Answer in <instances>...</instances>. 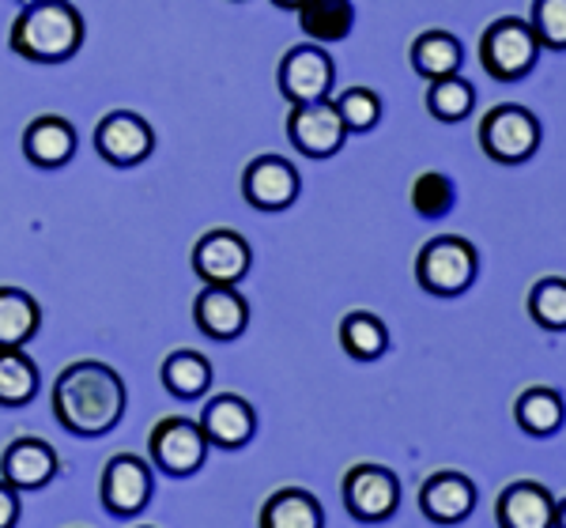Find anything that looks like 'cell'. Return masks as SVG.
<instances>
[{"mask_svg": "<svg viewBox=\"0 0 566 528\" xmlns=\"http://www.w3.org/2000/svg\"><path fill=\"white\" fill-rule=\"evenodd\" d=\"M125 381L98 359H80L53 386V415L80 439H103L125 415Z\"/></svg>", "mask_w": 566, "mask_h": 528, "instance_id": "1", "label": "cell"}, {"mask_svg": "<svg viewBox=\"0 0 566 528\" xmlns=\"http://www.w3.org/2000/svg\"><path fill=\"white\" fill-rule=\"evenodd\" d=\"M8 45L31 65H61L84 45V15L69 0H27L8 31Z\"/></svg>", "mask_w": 566, "mask_h": 528, "instance_id": "2", "label": "cell"}, {"mask_svg": "<svg viewBox=\"0 0 566 528\" xmlns=\"http://www.w3.org/2000/svg\"><path fill=\"white\" fill-rule=\"evenodd\" d=\"M476 272H480V253L461 234L431 239L416 257V284L434 298L464 295V291L476 284Z\"/></svg>", "mask_w": 566, "mask_h": 528, "instance_id": "3", "label": "cell"}, {"mask_svg": "<svg viewBox=\"0 0 566 528\" xmlns=\"http://www.w3.org/2000/svg\"><path fill=\"white\" fill-rule=\"evenodd\" d=\"M541 57V42H536L533 27L517 15H502L483 31L480 39V65L499 84H514V80L528 76Z\"/></svg>", "mask_w": 566, "mask_h": 528, "instance_id": "4", "label": "cell"}, {"mask_svg": "<svg viewBox=\"0 0 566 528\" xmlns=\"http://www.w3.org/2000/svg\"><path fill=\"white\" fill-rule=\"evenodd\" d=\"M544 140V129L536 122L533 110L514 103H502L495 110L483 114L480 122V148L488 159L502 162V167H517V162H528L536 155Z\"/></svg>", "mask_w": 566, "mask_h": 528, "instance_id": "5", "label": "cell"}, {"mask_svg": "<svg viewBox=\"0 0 566 528\" xmlns=\"http://www.w3.org/2000/svg\"><path fill=\"white\" fill-rule=\"evenodd\" d=\"M208 439L200 431V423L186 415H167L155 423L151 439H148V457H151V468L167 472L175 479H186V476H197L208 461Z\"/></svg>", "mask_w": 566, "mask_h": 528, "instance_id": "6", "label": "cell"}, {"mask_svg": "<svg viewBox=\"0 0 566 528\" xmlns=\"http://www.w3.org/2000/svg\"><path fill=\"white\" fill-rule=\"evenodd\" d=\"M98 498L109 517H140L155 498V472L151 461L133 453H114L98 479Z\"/></svg>", "mask_w": 566, "mask_h": 528, "instance_id": "7", "label": "cell"}, {"mask_svg": "<svg viewBox=\"0 0 566 528\" xmlns=\"http://www.w3.org/2000/svg\"><path fill=\"white\" fill-rule=\"evenodd\" d=\"M276 80H280V95L287 98L291 106L322 103V98H333L336 65L325 53V45L303 42V45H295V50L283 53Z\"/></svg>", "mask_w": 566, "mask_h": 528, "instance_id": "8", "label": "cell"}, {"mask_svg": "<svg viewBox=\"0 0 566 528\" xmlns=\"http://www.w3.org/2000/svg\"><path fill=\"white\" fill-rule=\"evenodd\" d=\"M340 490L348 514L363 525L389 521L400 506V479L389 468H381V464H352L344 472Z\"/></svg>", "mask_w": 566, "mask_h": 528, "instance_id": "9", "label": "cell"}, {"mask_svg": "<svg viewBox=\"0 0 566 528\" xmlns=\"http://www.w3.org/2000/svg\"><path fill=\"white\" fill-rule=\"evenodd\" d=\"M253 250L231 226H219V231L200 234L193 245V272L205 279V287H239L250 276Z\"/></svg>", "mask_w": 566, "mask_h": 528, "instance_id": "10", "label": "cell"}, {"mask_svg": "<svg viewBox=\"0 0 566 528\" xmlns=\"http://www.w3.org/2000/svg\"><path fill=\"white\" fill-rule=\"evenodd\" d=\"M303 193V178L280 155H258L250 167L242 170V197L250 200L258 212H287Z\"/></svg>", "mask_w": 566, "mask_h": 528, "instance_id": "11", "label": "cell"}, {"mask_svg": "<svg viewBox=\"0 0 566 528\" xmlns=\"http://www.w3.org/2000/svg\"><path fill=\"white\" fill-rule=\"evenodd\" d=\"M95 151L109 167H140L155 151V129L140 114L114 110L95 125Z\"/></svg>", "mask_w": 566, "mask_h": 528, "instance_id": "12", "label": "cell"}, {"mask_svg": "<svg viewBox=\"0 0 566 528\" xmlns=\"http://www.w3.org/2000/svg\"><path fill=\"white\" fill-rule=\"evenodd\" d=\"M287 136H291V144H295L298 151L310 155V159H328V155H336L344 148L348 129H344L333 98H322V103L291 106Z\"/></svg>", "mask_w": 566, "mask_h": 528, "instance_id": "13", "label": "cell"}, {"mask_svg": "<svg viewBox=\"0 0 566 528\" xmlns=\"http://www.w3.org/2000/svg\"><path fill=\"white\" fill-rule=\"evenodd\" d=\"M61 457L45 439H15L0 453V479L12 484L15 490H42L57 479Z\"/></svg>", "mask_w": 566, "mask_h": 528, "instance_id": "14", "label": "cell"}, {"mask_svg": "<svg viewBox=\"0 0 566 528\" xmlns=\"http://www.w3.org/2000/svg\"><path fill=\"white\" fill-rule=\"evenodd\" d=\"M419 509L434 525H461L476 509V484L464 472H434L419 487Z\"/></svg>", "mask_w": 566, "mask_h": 528, "instance_id": "15", "label": "cell"}, {"mask_svg": "<svg viewBox=\"0 0 566 528\" xmlns=\"http://www.w3.org/2000/svg\"><path fill=\"white\" fill-rule=\"evenodd\" d=\"M200 431H205L208 445L219 450H242L258 434V412L239 397V393H219L205 404L200 412Z\"/></svg>", "mask_w": 566, "mask_h": 528, "instance_id": "16", "label": "cell"}, {"mask_svg": "<svg viewBox=\"0 0 566 528\" xmlns=\"http://www.w3.org/2000/svg\"><path fill=\"white\" fill-rule=\"evenodd\" d=\"M193 321L212 340H239L250 325V303L239 287H205L193 298Z\"/></svg>", "mask_w": 566, "mask_h": 528, "instance_id": "17", "label": "cell"}, {"mask_svg": "<svg viewBox=\"0 0 566 528\" xmlns=\"http://www.w3.org/2000/svg\"><path fill=\"white\" fill-rule=\"evenodd\" d=\"M499 528H552L555 498L536 479H514L495 503Z\"/></svg>", "mask_w": 566, "mask_h": 528, "instance_id": "18", "label": "cell"}, {"mask_svg": "<svg viewBox=\"0 0 566 528\" xmlns=\"http://www.w3.org/2000/svg\"><path fill=\"white\" fill-rule=\"evenodd\" d=\"M23 155L27 162H34L42 170H57L72 162V155H76V129H72L69 117L57 114L34 117L23 133Z\"/></svg>", "mask_w": 566, "mask_h": 528, "instance_id": "19", "label": "cell"}, {"mask_svg": "<svg viewBox=\"0 0 566 528\" xmlns=\"http://www.w3.org/2000/svg\"><path fill=\"white\" fill-rule=\"evenodd\" d=\"M42 329V306L23 287H0V348H27Z\"/></svg>", "mask_w": 566, "mask_h": 528, "instance_id": "20", "label": "cell"}, {"mask_svg": "<svg viewBox=\"0 0 566 528\" xmlns=\"http://www.w3.org/2000/svg\"><path fill=\"white\" fill-rule=\"evenodd\" d=\"M261 528H325V509L303 487H280L261 506Z\"/></svg>", "mask_w": 566, "mask_h": 528, "instance_id": "21", "label": "cell"}, {"mask_svg": "<svg viewBox=\"0 0 566 528\" xmlns=\"http://www.w3.org/2000/svg\"><path fill=\"white\" fill-rule=\"evenodd\" d=\"M163 389L178 400H200L212 389V362L205 359L200 351L193 348H181V351H170L163 359Z\"/></svg>", "mask_w": 566, "mask_h": 528, "instance_id": "22", "label": "cell"}, {"mask_svg": "<svg viewBox=\"0 0 566 528\" xmlns=\"http://www.w3.org/2000/svg\"><path fill=\"white\" fill-rule=\"evenodd\" d=\"M514 419L533 439H552L566 419V404L552 386H528L522 389V397L514 400Z\"/></svg>", "mask_w": 566, "mask_h": 528, "instance_id": "23", "label": "cell"}, {"mask_svg": "<svg viewBox=\"0 0 566 528\" xmlns=\"http://www.w3.org/2000/svg\"><path fill=\"white\" fill-rule=\"evenodd\" d=\"M464 65V45L450 31H423L412 42V68L431 84L442 76H458Z\"/></svg>", "mask_w": 566, "mask_h": 528, "instance_id": "24", "label": "cell"}, {"mask_svg": "<svg viewBox=\"0 0 566 528\" xmlns=\"http://www.w3.org/2000/svg\"><path fill=\"white\" fill-rule=\"evenodd\" d=\"M298 27L310 42H344L355 27V4L352 0H306L298 8Z\"/></svg>", "mask_w": 566, "mask_h": 528, "instance_id": "25", "label": "cell"}, {"mask_svg": "<svg viewBox=\"0 0 566 528\" xmlns=\"http://www.w3.org/2000/svg\"><path fill=\"white\" fill-rule=\"evenodd\" d=\"M42 374L23 348H0V408H23L39 397Z\"/></svg>", "mask_w": 566, "mask_h": 528, "instance_id": "26", "label": "cell"}, {"mask_svg": "<svg viewBox=\"0 0 566 528\" xmlns=\"http://www.w3.org/2000/svg\"><path fill=\"white\" fill-rule=\"evenodd\" d=\"M340 348L352 355L355 362H374L389 351V329L381 317L367 314V309H352L340 321Z\"/></svg>", "mask_w": 566, "mask_h": 528, "instance_id": "27", "label": "cell"}, {"mask_svg": "<svg viewBox=\"0 0 566 528\" xmlns=\"http://www.w3.org/2000/svg\"><path fill=\"white\" fill-rule=\"evenodd\" d=\"M427 110L438 122L453 125V122H464L472 110H476V87L461 76H442V80H431V91H427Z\"/></svg>", "mask_w": 566, "mask_h": 528, "instance_id": "28", "label": "cell"}, {"mask_svg": "<svg viewBox=\"0 0 566 528\" xmlns=\"http://www.w3.org/2000/svg\"><path fill=\"white\" fill-rule=\"evenodd\" d=\"M412 212L419 220H442V215L453 212L458 204V186H453L450 175L442 170H423L416 181H412Z\"/></svg>", "mask_w": 566, "mask_h": 528, "instance_id": "29", "label": "cell"}, {"mask_svg": "<svg viewBox=\"0 0 566 528\" xmlns=\"http://www.w3.org/2000/svg\"><path fill=\"white\" fill-rule=\"evenodd\" d=\"M528 317L544 332H566V279L544 276L528 291Z\"/></svg>", "mask_w": 566, "mask_h": 528, "instance_id": "30", "label": "cell"}, {"mask_svg": "<svg viewBox=\"0 0 566 528\" xmlns=\"http://www.w3.org/2000/svg\"><path fill=\"white\" fill-rule=\"evenodd\" d=\"M336 114H340L344 129L348 133H370L381 122V98L370 87H348L333 98Z\"/></svg>", "mask_w": 566, "mask_h": 528, "instance_id": "31", "label": "cell"}, {"mask_svg": "<svg viewBox=\"0 0 566 528\" xmlns=\"http://www.w3.org/2000/svg\"><path fill=\"white\" fill-rule=\"evenodd\" d=\"M528 27L541 50H566V0H533Z\"/></svg>", "mask_w": 566, "mask_h": 528, "instance_id": "32", "label": "cell"}, {"mask_svg": "<svg viewBox=\"0 0 566 528\" xmlns=\"http://www.w3.org/2000/svg\"><path fill=\"white\" fill-rule=\"evenodd\" d=\"M20 490L0 479V528H15L20 525Z\"/></svg>", "mask_w": 566, "mask_h": 528, "instance_id": "33", "label": "cell"}, {"mask_svg": "<svg viewBox=\"0 0 566 528\" xmlns=\"http://www.w3.org/2000/svg\"><path fill=\"white\" fill-rule=\"evenodd\" d=\"M552 528H566V498L555 503V517H552Z\"/></svg>", "mask_w": 566, "mask_h": 528, "instance_id": "34", "label": "cell"}, {"mask_svg": "<svg viewBox=\"0 0 566 528\" xmlns=\"http://www.w3.org/2000/svg\"><path fill=\"white\" fill-rule=\"evenodd\" d=\"M276 8H287V12H298V8L306 4V0H272Z\"/></svg>", "mask_w": 566, "mask_h": 528, "instance_id": "35", "label": "cell"}, {"mask_svg": "<svg viewBox=\"0 0 566 528\" xmlns=\"http://www.w3.org/2000/svg\"><path fill=\"white\" fill-rule=\"evenodd\" d=\"M140 528H151V525H140Z\"/></svg>", "mask_w": 566, "mask_h": 528, "instance_id": "36", "label": "cell"}, {"mask_svg": "<svg viewBox=\"0 0 566 528\" xmlns=\"http://www.w3.org/2000/svg\"><path fill=\"white\" fill-rule=\"evenodd\" d=\"M23 4H27V0H23Z\"/></svg>", "mask_w": 566, "mask_h": 528, "instance_id": "37", "label": "cell"}]
</instances>
